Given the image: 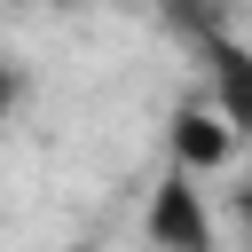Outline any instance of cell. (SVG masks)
<instances>
[{
	"label": "cell",
	"mask_w": 252,
	"mask_h": 252,
	"mask_svg": "<svg viewBox=\"0 0 252 252\" xmlns=\"http://www.w3.org/2000/svg\"><path fill=\"white\" fill-rule=\"evenodd\" d=\"M142 236L158 252H213V205L189 173L165 165V181L150 189V213H142Z\"/></svg>",
	"instance_id": "obj_1"
},
{
	"label": "cell",
	"mask_w": 252,
	"mask_h": 252,
	"mask_svg": "<svg viewBox=\"0 0 252 252\" xmlns=\"http://www.w3.org/2000/svg\"><path fill=\"white\" fill-rule=\"evenodd\" d=\"M55 8H87V0H55Z\"/></svg>",
	"instance_id": "obj_4"
},
{
	"label": "cell",
	"mask_w": 252,
	"mask_h": 252,
	"mask_svg": "<svg viewBox=\"0 0 252 252\" xmlns=\"http://www.w3.org/2000/svg\"><path fill=\"white\" fill-rule=\"evenodd\" d=\"M165 142H173V173H189V181H205V173H213V165L228 158V142H236V126H228L220 110H205V102H197V110H173V134H165Z\"/></svg>",
	"instance_id": "obj_2"
},
{
	"label": "cell",
	"mask_w": 252,
	"mask_h": 252,
	"mask_svg": "<svg viewBox=\"0 0 252 252\" xmlns=\"http://www.w3.org/2000/svg\"><path fill=\"white\" fill-rule=\"evenodd\" d=\"M16 102H24V71H16V63H0V126H8V110H16Z\"/></svg>",
	"instance_id": "obj_3"
}]
</instances>
